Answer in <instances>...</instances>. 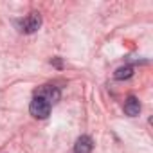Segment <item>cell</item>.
<instances>
[{
	"instance_id": "6da1fadb",
	"label": "cell",
	"mask_w": 153,
	"mask_h": 153,
	"mask_svg": "<svg viewBox=\"0 0 153 153\" xmlns=\"http://www.w3.org/2000/svg\"><path fill=\"white\" fill-rule=\"evenodd\" d=\"M29 112H31V115L36 117V119H47V117L51 115V105H49L45 99L34 96L33 101H31V105H29Z\"/></svg>"
},
{
	"instance_id": "7a4b0ae2",
	"label": "cell",
	"mask_w": 153,
	"mask_h": 153,
	"mask_svg": "<svg viewBox=\"0 0 153 153\" xmlns=\"http://www.w3.org/2000/svg\"><path fill=\"white\" fill-rule=\"evenodd\" d=\"M36 97L45 99V101L52 106L54 103H58V101L61 99V92H59V88L54 87V85H42V87L36 90Z\"/></svg>"
},
{
	"instance_id": "3957f363",
	"label": "cell",
	"mask_w": 153,
	"mask_h": 153,
	"mask_svg": "<svg viewBox=\"0 0 153 153\" xmlns=\"http://www.w3.org/2000/svg\"><path fill=\"white\" fill-rule=\"evenodd\" d=\"M42 27V16L38 13H31L24 20H20V31L25 34H33Z\"/></svg>"
},
{
	"instance_id": "277c9868",
	"label": "cell",
	"mask_w": 153,
	"mask_h": 153,
	"mask_svg": "<svg viewBox=\"0 0 153 153\" xmlns=\"http://www.w3.org/2000/svg\"><path fill=\"white\" fill-rule=\"evenodd\" d=\"M94 149V140L88 135H81L74 144V153H92Z\"/></svg>"
},
{
	"instance_id": "5b68a950",
	"label": "cell",
	"mask_w": 153,
	"mask_h": 153,
	"mask_svg": "<svg viewBox=\"0 0 153 153\" xmlns=\"http://www.w3.org/2000/svg\"><path fill=\"white\" fill-rule=\"evenodd\" d=\"M124 112H126V115H130V117H137V115L140 114V103H139V99H137L135 96H130V97L124 101Z\"/></svg>"
},
{
	"instance_id": "8992f818",
	"label": "cell",
	"mask_w": 153,
	"mask_h": 153,
	"mask_svg": "<svg viewBox=\"0 0 153 153\" xmlns=\"http://www.w3.org/2000/svg\"><path fill=\"white\" fill-rule=\"evenodd\" d=\"M133 76V67H130V65H124V67H119L115 72H114V78L115 79H130Z\"/></svg>"
},
{
	"instance_id": "52a82bcc",
	"label": "cell",
	"mask_w": 153,
	"mask_h": 153,
	"mask_svg": "<svg viewBox=\"0 0 153 153\" xmlns=\"http://www.w3.org/2000/svg\"><path fill=\"white\" fill-rule=\"evenodd\" d=\"M52 65H56L58 68H61V59H59V58H54V59H52Z\"/></svg>"
}]
</instances>
